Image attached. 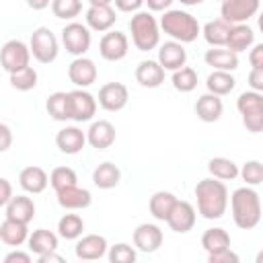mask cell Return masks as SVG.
<instances>
[{
	"label": "cell",
	"instance_id": "obj_13",
	"mask_svg": "<svg viewBox=\"0 0 263 263\" xmlns=\"http://www.w3.org/2000/svg\"><path fill=\"white\" fill-rule=\"evenodd\" d=\"M99 105L105 109V111H121L127 101H129V92H127V86L123 82H107L99 88Z\"/></svg>",
	"mask_w": 263,
	"mask_h": 263
},
{
	"label": "cell",
	"instance_id": "obj_36",
	"mask_svg": "<svg viewBox=\"0 0 263 263\" xmlns=\"http://www.w3.org/2000/svg\"><path fill=\"white\" fill-rule=\"evenodd\" d=\"M45 109L47 113L55 119V121H66V119H72L70 117V95L68 92H51L47 97V103H45Z\"/></svg>",
	"mask_w": 263,
	"mask_h": 263
},
{
	"label": "cell",
	"instance_id": "obj_40",
	"mask_svg": "<svg viewBox=\"0 0 263 263\" xmlns=\"http://www.w3.org/2000/svg\"><path fill=\"white\" fill-rule=\"evenodd\" d=\"M10 86L16 90H23V92L33 90L37 86V70L33 66H29L16 74H10Z\"/></svg>",
	"mask_w": 263,
	"mask_h": 263
},
{
	"label": "cell",
	"instance_id": "obj_30",
	"mask_svg": "<svg viewBox=\"0 0 263 263\" xmlns=\"http://www.w3.org/2000/svg\"><path fill=\"white\" fill-rule=\"evenodd\" d=\"M121 181V171L117 164L105 160L101 162L95 171H92V183L99 187V189H113L117 187Z\"/></svg>",
	"mask_w": 263,
	"mask_h": 263
},
{
	"label": "cell",
	"instance_id": "obj_15",
	"mask_svg": "<svg viewBox=\"0 0 263 263\" xmlns=\"http://www.w3.org/2000/svg\"><path fill=\"white\" fill-rule=\"evenodd\" d=\"M164 240V234L162 230L156 226V224H150V222H144L140 224L136 230H134V247L142 253H154L160 249Z\"/></svg>",
	"mask_w": 263,
	"mask_h": 263
},
{
	"label": "cell",
	"instance_id": "obj_4",
	"mask_svg": "<svg viewBox=\"0 0 263 263\" xmlns=\"http://www.w3.org/2000/svg\"><path fill=\"white\" fill-rule=\"evenodd\" d=\"M129 31H132V41L140 51H150L160 43V23L154 18L150 10H140L132 14Z\"/></svg>",
	"mask_w": 263,
	"mask_h": 263
},
{
	"label": "cell",
	"instance_id": "obj_31",
	"mask_svg": "<svg viewBox=\"0 0 263 263\" xmlns=\"http://www.w3.org/2000/svg\"><path fill=\"white\" fill-rule=\"evenodd\" d=\"M203 33V39L212 45V47H226L228 43V35H230V25L222 18H214V21H208L201 29Z\"/></svg>",
	"mask_w": 263,
	"mask_h": 263
},
{
	"label": "cell",
	"instance_id": "obj_6",
	"mask_svg": "<svg viewBox=\"0 0 263 263\" xmlns=\"http://www.w3.org/2000/svg\"><path fill=\"white\" fill-rule=\"evenodd\" d=\"M29 47H31V55L39 62V64H51L58 53H60V43H58V37L51 33V29L47 27H37L33 33H31V41H29Z\"/></svg>",
	"mask_w": 263,
	"mask_h": 263
},
{
	"label": "cell",
	"instance_id": "obj_56",
	"mask_svg": "<svg viewBox=\"0 0 263 263\" xmlns=\"http://www.w3.org/2000/svg\"><path fill=\"white\" fill-rule=\"evenodd\" d=\"M80 263H90V261H80Z\"/></svg>",
	"mask_w": 263,
	"mask_h": 263
},
{
	"label": "cell",
	"instance_id": "obj_35",
	"mask_svg": "<svg viewBox=\"0 0 263 263\" xmlns=\"http://www.w3.org/2000/svg\"><path fill=\"white\" fill-rule=\"evenodd\" d=\"M236 86V80L230 72H212L208 78H205V88L208 92L216 95V97H224L228 92H232Z\"/></svg>",
	"mask_w": 263,
	"mask_h": 263
},
{
	"label": "cell",
	"instance_id": "obj_17",
	"mask_svg": "<svg viewBox=\"0 0 263 263\" xmlns=\"http://www.w3.org/2000/svg\"><path fill=\"white\" fill-rule=\"evenodd\" d=\"M195 218H197L195 208H193L189 201L179 199L177 205L173 208V212H171L166 224L171 226V230H175V232H179V234H185V232H189V230L195 226Z\"/></svg>",
	"mask_w": 263,
	"mask_h": 263
},
{
	"label": "cell",
	"instance_id": "obj_7",
	"mask_svg": "<svg viewBox=\"0 0 263 263\" xmlns=\"http://www.w3.org/2000/svg\"><path fill=\"white\" fill-rule=\"evenodd\" d=\"M29 60H31V47L27 43H23L21 39H10L2 45L0 62L8 74H16V72L29 68Z\"/></svg>",
	"mask_w": 263,
	"mask_h": 263
},
{
	"label": "cell",
	"instance_id": "obj_34",
	"mask_svg": "<svg viewBox=\"0 0 263 263\" xmlns=\"http://www.w3.org/2000/svg\"><path fill=\"white\" fill-rule=\"evenodd\" d=\"M208 171L214 179L218 181H232L240 175V168L234 160L230 158H224V156H214L208 160Z\"/></svg>",
	"mask_w": 263,
	"mask_h": 263
},
{
	"label": "cell",
	"instance_id": "obj_1",
	"mask_svg": "<svg viewBox=\"0 0 263 263\" xmlns=\"http://www.w3.org/2000/svg\"><path fill=\"white\" fill-rule=\"evenodd\" d=\"M195 199H197V212L205 220H218L226 214L228 208V189L224 181H218L214 177L197 181L195 189Z\"/></svg>",
	"mask_w": 263,
	"mask_h": 263
},
{
	"label": "cell",
	"instance_id": "obj_18",
	"mask_svg": "<svg viewBox=\"0 0 263 263\" xmlns=\"http://www.w3.org/2000/svg\"><path fill=\"white\" fill-rule=\"evenodd\" d=\"M84 144H88L86 134L76 125H66L55 134V146L64 154H78L82 152Z\"/></svg>",
	"mask_w": 263,
	"mask_h": 263
},
{
	"label": "cell",
	"instance_id": "obj_52",
	"mask_svg": "<svg viewBox=\"0 0 263 263\" xmlns=\"http://www.w3.org/2000/svg\"><path fill=\"white\" fill-rule=\"evenodd\" d=\"M37 263H68V261H66L62 255H58V253H49V255L39 257Z\"/></svg>",
	"mask_w": 263,
	"mask_h": 263
},
{
	"label": "cell",
	"instance_id": "obj_16",
	"mask_svg": "<svg viewBox=\"0 0 263 263\" xmlns=\"http://www.w3.org/2000/svg\"><path fill=\"white\" fill-rule=\"evenodd\" d=\"M68 78L78 88H86L97 80V66L90 58H74L68 66Z\"/></svg>",
	"mask_w": 263,
	"mask_h": 263
},
{
	"label": "cell",
	"instance_id": "obj_5",
	"mask_svg": "<svg viewBox=\"0 0 263 263\" xmlns=\"http://www.w3.org/2000/svg\"><path fill=\"white\" fill-rule=\"evenodd\" d=\"M236 109L242 115V125L251 134L263 132V95L255 90H245L236 99Z\"/></svg>",
	"mask_w": 263,
	"mask_h": 263
},
{
	"label": "cell",
	"instance_id": "obj_44",
	"mask_svg": "<svg viewBox=\"0 0 263 263\" xmlns=\"http://www.w3.org/2000/svg\"><path fill=\"white\" fill-rule=\"evenodd\" d=\"M208 263H240V257H238V255H236L232 249H228V251H224V253L210 255Z\"/></svg>",
	"mask_w": 263,
	"mask_h": 263
},
{
	"label": "cell",
	"instance_id": "obj_43",
	"mask_svg": "<svg viewBox=\"0 0 263 263\" xmlns=\"http://www.w3.org/2000/svg\"><path fill=\"white\" fill-rule=\"evenodd\" d=\"M240 179L247 183V187H255L263 183V162L259 160H247L240 166Z\"/></svg>",
	"mask_w": 263,
	"mask_h": 263
},
{
	"label": "cell",
	"instance_id": "obj_33",
	"mask_svg": "<svg viewBox=\"0 0 263 263\" xmlns=\"http://www.w3.org/2000/svg\"><path fill=\"white\" fill-rule=\"evenodd\" d=\"M201 247L208 255H218L230 249V234L224 228H208L201 236Z\"/></svg>",
	"mask_w": 263,
	"mask_h": 263
},
{
	"label": "cell",
	"instance_id": "obj_32",
	"mask_svg": "<svg viewBox=\"0 0 263 263\" xmlns=\"http://www.w3.org/2000/svg\"><path fill=\"white\" fill-rule=\"evenodd\" d=\"M253 41H255V33L249 25H234V27H230L226 49H230L238 55L240 51H247L253 45Z\"/></svg>",
	"mask_w": 263,
	"mask_h": 263
},
{
	"label": "cell",
	"instance_id": "obj_54",
	"mask_svg": "<svg viewBox=\"0 0 263 263\" xmlns=\"http://www.w3.org/2000/svg\"><path fill=\"white\" fill-rule=\"evenodd\" d=\"M257 25H259V29H261V33H263V10H261V14L257 16Z\"/></svg>",
	"mask_w": 263,
	"mask_h": 263
},
{
	"label": "cell",
	"instance_id": "obj_14",
	"mask_svg": "<svg viewBox=\"0 0 263 263\" xmlns=\"http://www.w3.org/2000/svg\"><path fill=\"white\" fill-rule=\"evenodd\" d=\"M74 253L80 261H97L105 253H109V245H107V238L101 234H84L78 238Z\"/></svg>",
	"mask_w": 263,
	"mask_h": 263
},
{
	"label": "cell",
	"instance_id": "obj_24",
	"mask_svg": "<svg viewBox=\"0 0 263 263\" xmlns=\"http://www.w3.org/2000/svg\"><path fill=\"white\" fill-rule=\"evenodd\" d=\"M222 111H224V103L220 97L212 95V92H205L197 99L195 103V115L203 121V123H214L222 117Z\"/></svg>",
	"mask_w": 263,
	"mask_h": 263
},
{
	"label": "cell",
	"instance_id": "obj_38",
	"mask_svg": "<svg viewBox=\"0 0 263 263\" xmlns=\"http://www.w3.org/2000/svg\"><path fill=\"white\" fill-rule=\"evenodd\" d=\"M49 183L53 187V191H62V189H68V187H74L78 185V175L74 168L70 166H55L49 175Z\"/></svg>",
	"mask_w": 263,
	"mask_h": 263
},
{
	"label": "cell",
	"instance_id": "obj_25",
	"mask_svg": "<svg viewBox=\"0 0 263 263\" xmlns=\"http://www.w3.org/2000/svg\"><path fill=\"white\" fill-rule=\"evenodd\" d=\"M33 216H35V201L27 195H14L12 201L4 208V218L14 220V222L29 224Z\"/></svg>",
	"mask_w": 263,
	"mask_h": 263
},
{
	"label": "cell",
	"instance_id": "obj_49",
	"mask_svg": "<svg viewBox=\"0 0 263 263\" xmlns=\"http://www.w3.org/2000/svg\"><path fill=\"white\" fill-rule=\"evenodd\" d=\"M2 263H33V261H31V255L25 251H10Z\"/></svg>",
	"mask_w": 263,
	"mask_h": 263
},
{
	"label": "cell",
	"instance_id": "obj_19",
	"mask_svg": "<svg viewBox=\"0 0 263 263\" xmlns=\"http://www.w3.org/2000/svg\"><path fill=\"white\" fill-rule=\"evenodd\" d=\"M158 64L164 70H171V72H177V70L185 68V64H187L185 47L177 41H164L158 47Z\"/></svg>",
	"mask_w": 263,
	"mask_h": 263
},
{
	"label": "cell",
	"instance_id": "obj_27",
	"mask_svg": "<svg viewBox=\"0 0 263 263\" xmlns=\"http://www.w3.org/2000/svg\"><path fill=\"white\" fill-rule=\"evenodd\" d=\"M205 64L212 66L216 72H232L238 68V55L226 47H212L203 55Z\"/></svg>",
	"mask_w": 263,
	"mask_h": 263
},
{
	"label": "cell",
	"instance_id": "obj_2",
	"mask_svg": "<svg viewBox=\"0 0 263 263\" xmlns=\"http://www.w3.org/2000/svg\"><path fill=\"white\" fill-rule=\"evenodd\" d=\"M232 220L238 228L251 230L261 220V197L253 187H238L230 195Z\"/></svg>",
	"mask_w": 263,
	"mask_h": 263
},
{
	"label": "cell",
	"instance_id": "obj_23",
	"mask_svg": "<svg viewBox=\"0 0 263 263\" xmlns=\"http://www.w3.org/2000/svg\"><path fill=\"white\" fill-rule=\"evenodd\" d=\"M58 195V203L64 208V210H84L92 203V195L88 189L84 187H68V189H62L55 193Z\"/></svg>",
	"mask_w": 263,
	"mask_h": 263
},
{
	"label": "cell",
	"instance_id": "obj_45",
	"mask_svg": "<svg viewBox=\"0 0 263 263\" xmlns=\"http://www.w3.org/2000/svg\"><path fill=\"white\" fill-rule=\"evenodd\" d=\"M144 6L142 0H115V8L121 10V12H140Z\"/></svg>",
	"mask_w": 263,
	"mask_h": 263
},
{
	"label": "cell",
	"instance_id": "obj_9",
	"mask_svg": "<svg viewBox=\"0 0 263 263\" xmlns=\"http://www.w3.org/2000/svg\"><path fill=\"white\" fill-rule=\"evenodd\" d=\"M115 21H117L115 6L109 0H90L88 10H86V27L90 31L109 33Z\"/></svg>",
	"mask_w": 263,
	"mask_h": 263
},
{
	"label": "cell",
	"instance_id": "obj_51",
	"mask_svg": "<svg viewBox=\"0 0 263 263\" xmlns=\"http://www.w3.org/2000/svg\"><path fill=\"white\" fill-rule=\"evenodd\" d=\"M0 136H2V144H0V150H8L10 148V142H12V132L6 123H0Z\"/></svg>",
	"mask_w": 263,
	"mask_h": 263
},
{
	"label": "cell",
	"instance_id": "obj_47",
	"mask_svg": "<svg viewBox=\"0 0 263 263\" xmlns=\"http://www.w3.org/2000/svg\"><path fill=\"white\" fill-rule=\"evenodd\" d=\"M12 187H10V181L6 179V177H2L0 179V205H8L10 201H12Z\"/></svg>",
	"mask_w": 263,
	"mask_h": 263
},
{
	"label": "cell",
	"instance_id": "obj_39",
	"mask_svg": "<svg viewBox=\"0 0 263 263\" xmlns=\"http://www.w3.org/2000/svg\"><path fill=\"white\" fill-rule=\"evenodd\" d=\"M171 82H173V88L179 90V92H191L197 88V72L189 66L173 72L171 76Z\"/></svg>",
	"mask_w": 263,
	"mask_h": 263
},
{
	"label": "cell",
	"instance_id": "obj_28",
	"mask_svg": "<svg viewBox=\"0 0 263 263\" xmlns=\"http://www.w3.org/2000/svg\"><path fill=\"white\" fill-rule=\"evenodd\" d=\"M177 201L179 199L171 191H156V193H152V197L148 201V208H150V214L156 220L166 222L168 216H171V212H173V208L177 205Z\"/></svg>",
	"mask_w": 263,
	"mask_h": 263
},
{
	"label": "cell",
	"instance_id": "obj_10",
	"mask_svg": "<svg viewBox=\"0 0 263 263\" xmlns=\"http://www.w3.org/2000/svg\"><path fill=\"white\" fill-rule=\"evenodd\" d=\"M257 12H259L257 0H224L220 6V18L226 21L230 27L247 25V21Z\"/></svg>",
	"mask_w": 263,
	"mask_h": 263
},
{
	"label": "cell",
	"instance_id": "obj_22",
	"mask_svg": "<svg viewBox=\"0 0 263 263\" xmlns=\"http://www.w3.org/2000/svg\"><path fill=\"white\" fill-rule=\"evenodd\" d=\"M47 183H49V177H47V173H45L41 166L31 164V166H25V168L18 173V185H21L23 191H27V193H33V195L43 193L45 187H47Z\"/></svg>",
	"mask_w": 263,
	"mask_h": 263
},
{
	"label": "cell",
	"instance_id": "obj_8",
	"mask_svg": "<svg viewBox=\"0 0 263 263\" xmlns=\"http://www.w3.org/2000/svg\"><path fill=\"white\" fill-rule=\"evenodd\" d=\"M90 29L82 23H68L62 29V43L74 58H84V53L90 49Z\"/></svg>",
	"mask_w": 263,
	"mask_h": 263
},
{
	"label": "cell",
	"instance_id": "obj_3",
	"mask_svg": "<svg viewBox=\"0 0 263 263\" xmlns=\"http://www.w3.org/2000/svg\"><path fill=\"white\" fill-rule=\"evenodd\" d=\"M160 29L177 43H191L201 33V27L197 18L181 8H171L160 16Z\"/></svg>",
	"mask_w": 263,
	"mask_h": 263
},
{
	"label": "cell",
	"instance_id": "obj_21",
	"mask_svg": "<svg viewBox=\"0 0 263 263\" xmlns=\"http://www.w3.org/2000/svg\"><path fill=\"white\" fill-rule=\"evenodd\" d=\"M86 140L97 150H105V148L113 146V142H115V125L111 121H107V119L92 121L88 132H86Z\"/></svg>",
	"mask_w": 263,
	"mask_h": 263
},
{
	"label": "cell",
	"instance_id": "obj_48",
	"mask_svg": "<svg viewBox=\"0 0 263 263\" xmlns=\"http://www.w3.org/2000/svg\"><path fill=\"white\" fill-rule=\"evenodd\" d=\"M249 62H251L253 70H259V68H263V43H257V45H253V49L249 51Z\"/></svg>",
	"mask_w": 263,
	"mask_h": 263
},
{
	"label": "cell",
	"instance_id": "obj_26",
	"mask_svg": "<svg viewBox=\"0 0 263 263\" xmlns=\"http://www.w3.org/2000/svg\"><path fill=\"white\" fill-rule=\"evenodd\" d=\"M29 251L37 257H43V255H49V253H55L58 249V234L47 230V228H37L31 232L29 240Z\"/></svg>",
	"mask_w": 263,
	"mask_h": 263
},
{
	"label": "cell",
	"instance_id": "obj_46",
	"mask_svg": "<svg viewBox=\"0 0 263 263\" xmlns=\"http://www.w3.org/2000/svg\"><path fill=\"white\" fill-rule=\"evenodd\" d=\"M249 86H251V90H255V92H261L263 95V68H259V70H253L251 68V72H249Z\"/></svg>",
	"mask_w": 263,
	"mask_h": 263
},
{
	"label": "cell",
	"instance_id": "obj_55",
	"mask_svg": "<svg viewBox=\"0 0 263 263\" xmlns=\"http://www.w3.org/2000/svg\"><path fill=\"white\" fill-rule=\"evenodd\" d=\"M255 263H263V249L257 253V257H255Z\"/></svg>",
	"mask_w": 263,
	"mask_h": 263
},
{
	"label": "cell",
	"instance_id": "obj_20",
	"mask_svg": "<svg viewBox=\"0 0 263 263\" xmlns=\"http://www.w3.org/2000/svg\"><path fill=\"white\" fill-rule=\"evenodd\" d=\"M136 80L144 88H156L164 82V68L158 60H142L136 66Z\"/></svg>",
	"mask_w": 263,
	"mask_h": 263
},
{
	"label": "cell",
	"instance_id": "obj_37",
	"mask_svg": "<svg viewBox=\"0 0 263 263\" xmlns=\"http://www.w3.org/2000/svg\"><path fill=\"white\" fill-rule=\"evenodd\" d=\"M84 230V222L78 214H64L58 222V234L66 240H76L82 236Z\"/></svg>",
	"mask_w": 263,
	"mask_h": 263
},
{
	"label": "cell",
	"instance_id": "obj_42",
	"mask_svg": "<svg viewBox=\"0 0 263 263\" xmlns=\"http://www.w3.org/2000/svg\"><path fill=\"white\" fill-rule=\"evenodd\" d=\"M82 10V4L78 0H53L51 2V12L53 16L58 18H64V21H70L74 16H78Z\"/></svg>",
	"mask_w": 263,
	"mask_h": 263
},
{
	"label": "cell",
	"instance_id": "obj_12",
	"mask_svg": "<svg viewBox=\"0 0 263 263\" xmlns=\"http://www.w3.org/2000/svg\"><path fill=\"white\" fill-rule=\"evenodd\" d=\"M127 49H129V41H127V35L121 31H109L99 41V53L107 62L123 60L127 55Z\"/></svg>",
	"mask_w": 263,
	"mask_h": 263
},
{
	"label": "cell",
	"instance_id": "obj_41",
	"mask_svg": "<svg viewBox=\"0 0 263 263\" xmlns=\"http://www.w3.org/2000/svg\"><path fill=\"white\" fill-rule=\"evenodd\" d=\"M107 257H109V263H136L138 253H136V249H134L132 245H127V242H117V245L109 247Z\"/></svg>",
	"mask_w": 263,
	"mask_h": 263
},
{
	"label": "cell",
	"instance_id": "obj_11",
	"mask_svg": "<svg viewBox=\"0 0 263 263\" xmlns=\"http://www.w3.org/2000/svg\"><path fill=\"white\" fill-rule=\"evenodd\" d=\"M68 95H70V117H72V121H76V123L90 121L97 113V103L99 101L84 88H74Z\"/></svg>",
	"mask_w": 263,
	"mask_h": 263
},
{
	"label": "cell",
	"instance_id": "obj_29",
	"mask_svg": "<svg viewBox=\"0 0 263 263\" xmlns=\"http://www.w3.org/2000/svg\"><path fill=\"white\" fill-rule=\"evenodd\" d=\"M29 236H31L29 234V228L23 222H14V220L4 218V222L0 224V238L8 247H18V245L27 242Z\"/></svg>",
	"mask_w": 263,
	"mask_h": 263
},
{
	"label": "cell",
	"instance_id": "obj_50",
	"mask_svg": "<svg viewBox=\"0 0 263 263\" xmlns=\"http://www.w3.org/2000/svg\"><path fill=\"white\" fill-rule=\"evenodd\" d=\"M171 4H173V0H148L146 8L150 12H160L162 10V14H164L166 10H171Z\"/></svg>",
	"mask_w": 263,
	"mask_h": 263
},
{
	"label": "cell",
	"instance_id": "obj_53",
	"mask_svg": "<svg viewBox=\"0 0 263 263\" xmlns=\"http://www.w3.org/2000/svg\"><path fill=\"white\" fill-rule=\"evenodd\" d=\"M29 6L31 8H45V6H49V2H29Z\"/></svg>",
	"mask_w": 263,
	"mask_h": 263
}]
</instances>
